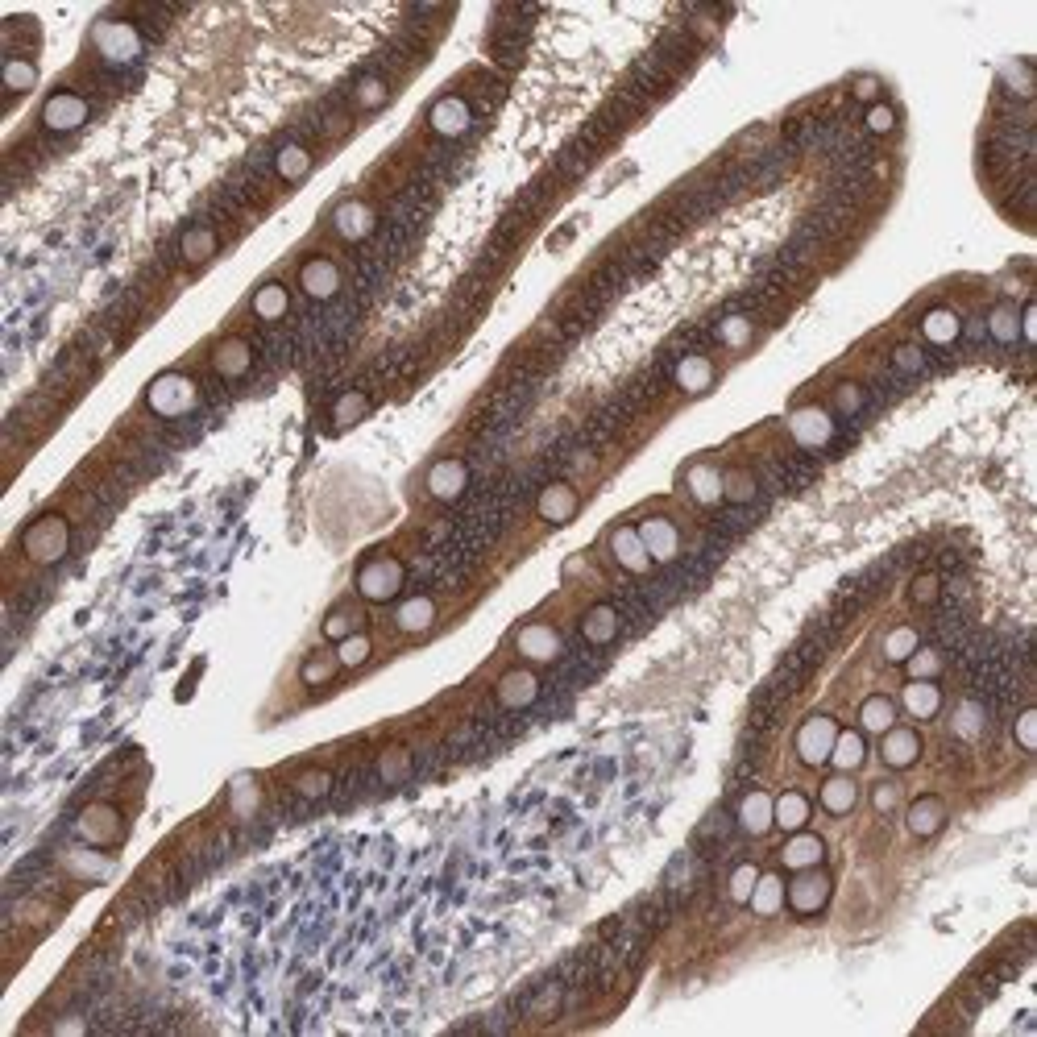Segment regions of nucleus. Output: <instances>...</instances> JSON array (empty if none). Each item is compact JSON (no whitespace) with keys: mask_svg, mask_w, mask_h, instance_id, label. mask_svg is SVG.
<instances>
[{"mask_svg":"<svg viewBox=\"0 0 1037 1037\" xmlns=\"http://www.w3.org/2000/svg\"><path fill=\"white\" fill-rule=\"evenodd\" d=\"M146 403L154 415H166V419H179L187 415L195 403H200V386H195L187 374H158L146 390Z\"/></svg>","mask_w":1037,"mask_h":1037,"instance_id":"1","label":"nucleus"},{"mask_svg":"<svg viewBox=\"0 0 1037 1037\" xmlns=\"http://www.w3.org/2000/svg\"><path fill=\"white\" fill-rule=\"evenodd\" d=\"M830 892H834V880L818 867H805V872L793 876V884H784V905H789L797 917H814L830 905Z\"/></svg>","mask_w":1037,"mask_h":1037,"instance_id":"2","label":"nucleus"},{"mask_svg":"<svg viewBox=\"0 0 1037 1037\" xmlns=\"http://www.w3.org/2000/svg\"><path fill=\"white\" fill-rule=\"evenodd\" d=\"M403 581H407V573H403V565L395 556H374V560H366V565L357 569V590H361V598H370V602L399 598Z\"/></svg>","mask_w":1037,"mask_h":1037,"instance_id":"3","label":"nucleus"},{"mask_svg":"<svg viewBox=\"0 0 1037 1037\" xmlns=\"http://www.w3.org/2000/svg\"><path fill=\"white\" fill-rule=\"evenodd\" d=\"M834 739H838V722L830 714H814V718H805L801 731H797V755L809 768H818V764L830 760Z\"/></svg>","mask_w":1037,"mask_h":1037,"instance_id":"4","label":"nucleus"},{"mask_svg":"<svg viewBox=\"0 0 1037 1037\" xmlns=\"http://www.w3.org/2000/svg\"><path fill=\"white\" fill-rule=\"evenodd\" d=\"M92 38H96V50L108 63H133L137 54H142V38H137V30L125 21H100Z\"/></svg>","mask_w":1037,"mask_h":1037,"instance_id":"5","label":"nucleus"},{"mask_svg":"<svg viewBox=\"0 0 1037 1037\" xmlns=\"http://www.w3.org/2000/svg\"><path fill=\"white\" fill-rule=\"evenodd\" d=\"M25 552H30L34 560H42V565L59 560V556L67 552V519H63V515L38 519V523L30 527V536H25Z\"/></svg>","mask_w":1037,"mask_h":1037,"instance_id":"6","label":"nucleus"},{"mask_svg":"<svg viewBox=\"0 0 1037 1037\" xmlns=\"http://www.w3.org/2000/svg\"><path fill=\"white\" fill-rule=\"evenodd\" d=\"M88 100L75 96V92H54L46 104H42V125L50 133H75L83 121H88Z\"/></svg>","mask_w":1037,"mask_h":1037,"instance_id":"7","label":"nucleus"},{"mask_svg":"<svg viewBox=\"0 0 1037 1037\" xmlns=\"http://www.w3.org/2000/svg\"><path fill=\"white\" fill-rule=\"evenodd\" d=\"M789 432L801 448H826L834 440V419L826 407H801L789 415Z\"/></svg>","mask_w":1037,"mask_h":1037,"instance_id":"8","label":"nucleus"},{"mask_svg":"<svg viewBox=\"0 0 1037 1037\" xmlns=\"http://www.w3.org/2000/svg\"><path fill=\"white\" fill-rule=\"evenodd\" d=\"M494 697H498V706L523 710V706H531L540 697V677H536V672H527V668H511L507 677L494 685Z\"/></svg>","mask_w":1037,"mask_h":1037,"instance_id":"9","label":"nucleus"},{"mask_svg":"<svg viewBox=\"0 0 1037 1037\" xmlns=\"http://www.w3.org/2000/svg\"><path fill=\"white\" fill-rule=\"evenodd\" d=\"M299 287L312 295V299H332L341 291V266L332 258H307L303 270H299Z\"/></svg>","mask_w":1037,"mask_h":1037,"instance_id":"10","label":"nucleus"},{"mask_svg":"<svg viewBox=\"0 0 1037 1037\" xmlns=\"http://www.w3.org/2000/svg\"><path fill=\"white\" fill-rule=\"evenodd\" d=\"M639 540H643V548H648L652 560H677V552H681L677 527H672V519H660V515L639 523Z\"/></svg>","mask_w":1037,"mask_h":1037,"instance_id":"11","label":"nucleus"},{"mask_svg":"<svg viewBox=\"0 0 1037 1037\" xmlns=\"http://www.w3.org/2000/svg\"><path fill=\"white\" fill-rule=\"evenodd\" d=\"M515 648H519V656H527V660H536V664H548V660H556L560 656V635L552 631V627H544V623H527L519 635H515Z\"/></svg>","mask_w":1037,"mask_h":1037,"instance_id":"12","label":"nucleus"},{"mask_svg":"<svg viewBox=\"0 0 1037 1037\" xmlns=\"http://www.w3.org/2000/svg\"><path fill=\"white\" fill-rule=\"evenodd\" d=\"M826 859V843L818 834L809 830H793V838L780 847V863L789 867V872H805V867H818Z\"/></svg>","mask_w":1037,"mask_h":1037,"instance_id":"13","label":"nucleus"},{"mask_svg":"<svg viewBox=\"0 0 1037 1037\" xmlns=\"http://www.w3.org/2000/svg\"><path fill=\"white\" fill-rule=\"evenodd\" d=\"M428 125H432V133H440V137H461V133L473 125V112H469V104H465L461 96H444V100L432 104Z\"/></svg>","mask_w":1037,"mask_h":1037,"instance_id":"14","label":"nucleus"},{"mask_svg":"<svg viewBox=\"0 0 1037 1037\" xmlns=\"http://www.w3.org/2000/svg\"><path fill=\"white\" fill-rule=\"evenodd\" d=\"M465 486H469V469H465V461H457V457L436 461L432 473H428V490H432V498H440V502L461 498Z\"/></svg>","mask_w":1037,"mask_h":1037,"instance_id":"15","label":"nucleus"},{"mask_svg":"<svg viewBox=\"0 0 1037 1037\" xmlns=\"http://www.w3.org/2000/svg\"><path fill=\"white\" fill-rule=\"evenodd\" d=\"M610 552H614V560H619L627 573H648L652 569V556H648V548H643V540H639V527H614Z\"/></svg>","mask_w":1037,"mask_h":1037,"instance_id":"16","label":"nucleus"},{"mask_svg":"<svg viewBox=\"0 0 1037 1037\" xmlns=\"http://www.w3.org/2000/svg\"><path fill=\"white\" fill-rule=\"evenodd\" d=\"M880 755H884L888 768H909V764H917V755H921V735L909 731V726H888L884 743H880Z\"/></svg>","mask_w":1037,"mask_h":1037,"instance_id":"17","label":"nucleus"},{"mask_svg":"<svg viewBox=\"0 0 1037 1037\" xmlns=\"http://www.w3.org/2000/svg\"><path fill=\"white\" fill-rule=\"evenodd\" d=\"M332 229L341 233L345 241H366L374 233V208L361 200H345L341 208L332 212Z\"/></svg>","mask_w":1037,"mask_h":1037,"instance_id":"18","label":"nucleus"},{"mask_svg":"<svg viewBox=\"0 0 1037 1037\" xmlns=\"http://www.w3.org/2000/svg\"><path fill=\"white\" fill-rule=\"evenodd\" d=\"M536 511H540L544 523H569V519L577 515V490H573L569 482L544 486L540 498H536Z\"/></svg>","mask_w":1037,"mask_h":1037,"instance_id":"19","label":"nucleus"},{"mask_svg":"<svg viewBox=\"0 0 1037 1037\" xmlns=\"http://www.w3.org/2000/svg\"><path fill=\"white\" fill-rule=\"evenodd\" d=\"M672 378H677V386L685 390V395H706V390L714 386V361L702 357V353H689V357L677 361Z\"/></svg>","mask_w":1037,"mask_h":1037,"instance_id":"20","label":"nucleus"},{"mask_svg":"<svg viewBox=\"0 0 1037 1037\" xmlns=\"http://www.w3.org/2000/svg\"><path fill=\"white\" fill-rule=\"evenodd\" d=\"M249 366H254V353H249L241 336H229V341H220L212 349V370L220 378H241V374H249Z\"/></svg>","mask_w":1037,"mask_h":1037,"instance_id":"21","label":"nucleus"},{"mask_svg":"<svg viewBox=\"0 0 1037 1037\" xmlns=\"http://www.w3.org/2000/svg\"><path fill=\"white\" fill-rule=\"evenodd\" d=\"M809 814H814V805H809V797L801 793V789H789V793H780L776 801H772V822L780 826V830H805V822H809Z\"/></svg>","mask_w":1037,"mask_h":1037,"instance_id":"22","label":"nucleus"},{"mask_svg":"<svg viewBox=\"0 0 1037 1037\" xmlns=\"http://www.w3.org/2000/svg\"><path fill=\"white\" fill-rule=\"evenodd\" d=\"M909 834H917V838H930V834H938L942 830V822H946V805H942V797H934V793H926V797H917L913 805H909Z\"/></svg>","mask_w":1037,"mask_h":1037,"instance_id":"23","label":"nucleus"},{"mask_svg":"<svg viewBox=\"0 0 1037 1037\" xmlns=\"http://www.w3.org/2000/svg\"><path fill=\"white\" fill-rule=\"evenodd\" d=\"M818 797H822V809H826V814L843 818V814H851V809H855V801H859V789H855V780L843 772V776H830V780H822Z\"/></svg>","mask_w":1037,"mask_h":1037,"instance_id":"24","label":"nucleus"},{"mask_svg":"<svg viewBox=\"0 0 1037 1037\" xmlns=\"http://www.w3.org/2000/svg\"><path fill=\"white\" fill-rule=\"evenodd\" d=\"M963 332V320L950 312V307H930L926 316H921V336H926L930 345H955Z\"/></svg>","mask_w":1037,"mask_h":1037,"instance_id":"25","label":"nucleus"},{"mask_svg":"<svg viewBox=\"0 0 1037 1037\" xmlns=\"http://www.w3.org/2000/svg\"><path fill=\"white\" fill-rule=\"evenodd\" d=\"M863 760H867V739H863V731H843V726H838V739H834V747H830V764H834L838 772H855Z\"/></svg>","mask_w":1037,"mask_h":1037,"instance_id":"26","label":"nucleus"},{"mask_svg":"<svg viewBox=\"0 0 1037 1037\" xmlns=\"http://www.w3.org/2000/svg\"><path fill=\"white\" fill-rule=\"evenodd\" d=\"M79 838H88V843H104V838H117L121 834V818H117V809H108V805H92L88 814L79 818Z\"/></svg>","mask_w":1037,"mask_h":1037,"instance_id":"27","label":"nucleus"},{"mask_svg":"<svg viewBox=\"0 0 1037 1037\" xmlns=\"http://www.w3.org/2000/svg\"><path fill=\"white\" fill-rule=\"evenodd\" d=\"M581 635L590 639V643H610L614 635H619V610L614 606H606V602H598V606H590L585 610V619H581Z\"/></svg>","mask_w":1037,"mask_h":1037,"instance_id":"28","label":"nucleus"},{"mask_svg":"<svg viewBox=\"0 0 1037 1037\" xmlns=\"http://www.w3.org/2000/svg\"><path fill=\"white\" fill-rule=\"evenodd\" d=\"M747 905L760 913V917H776V913L784 909V880H780L776 872H760V880H755Z\"/></svg>","mask_w":1037,"mask_h":1037,"instance_id":"29","label":"nucleus"},{"mask_svg":"<svg viewBox=\"0 0 1037 1037\" xmlns=\"http://www.w3.org/2000/svg\"><path fill=\"white\" fill-rule=\"evenodd\" d=\"M395 623H399V631H407V635L432 631V623H436V602H432V598H407V602L395 610Z\"/></svg>","mask_w":1037,"mask_h":1037,"instance_id":"30","label":"nucleus"},{"mask_svg":"<svg viewBox=\"0 0 1037 1037\" xmlns=\"http://www.w3.org/2000/svg\"><path fill=\"white\" fill-rule=\"evenodd\" d=\"M901 702H905V710L913 718H934L942 710V689L934 681H909L905 693H901Z\"/></svg>","mask_w":1037,"mask_h":1037,"instance_id":"31","label":"nucleus"},{"mask_svg":"<svg viewBox=\"0 0 1037 1037\" xmlns=\"http://www.w3.org/2000/svg\"><path fill=\"white\" fill-rule=\"evenodd\" d=\"M739 826L747 830V834H768L772 830V797L768 793H747L743 801H739Z\"/></svg>","mask_w":1037,"mask_h":1037,"instance_id":"32","label":"nucleus"},{"mask_svg":"<svg viewBox=\"0 0 1037 1037\" xmlns=\"http://www.w3.org/2000/svg\"><path fill=\"white\" fill-rule=\"evenodd\" d=\"M888 726H896V702L892 697H867V702L859 706V731L863 735H884Z\"/></svg>","mask_w":1037,"mask_h":1037,"instance_id":"33","label":"nucleus"},{"mask_svg":"<svg viewBox=\"0 0 1037 1037\" xmlns=\"http://www.w3.org/2000/svg\"><path fill=\"white\" fill-rule=\"evenodd\" d=\"M685 482H689V494L702 502V507H718L722 502V473L714 465H693L685 473Z\"/></svg>","mask_w":1037,"mask_h":1037,"instance_id":"34","label":"nucleus"},{"mask_svg":"<svg viewBox=\"0 0 1037 1037\" xmlns=\"http://www.w3.org/2000/svg\"><path fill=\"white\" fill-rule=\"evenodd\" d=\"M254 312H258V320H283V316L291 312V295H287V287H283V283H266V287H258V291H254Z\"/></svg>","mask_w":1037,"mask_h":1037,"instance_id":"35","label":"nucleus"},{"mask_svg":"<svg viewBox=\"0 0 1037 1037\" xmlns=\"http://www.w3.org/2000/svg\"><path fill=\"white\" fill-rule=\"evenodd\" d=\"M220 249V241H216V233L212 229H191V233H183V245H179V254H183V262L187 266H204L212 254Z\"/></svg>","mask_w":1037,"mask_h":1037,"instance_id":"36","label":"nucleus"},{"mask_svg":"<svg viewBox=\"0 0 1037 1037\" xmlns=\"http://www.w3.org/2000/svg\"><path fill=\"white\" fill-rule=\"evenodd\" d=\"M274 171L283 175L287 183H299L307 171H312V154H307L299 142H291V146H283V150H278V158H274Z\"/></svg>","mask_w":1037,"mask_h":1037,"instance_id":"37","label":"nucleus"},{"mask_svg":"<svg viewBox=\"0 0 1037 1037\" xmlns=\"http://www.w3.org/2000/svg\"><path fill=\"white\" fill-rule=\"evenodd\" d=\"M366 411H370V399L361 395V390H349V395H341L336 399V407H332V428H353V424H361L366 419Z\"/></svg>","mask_w":1037,"mask_h":1037,"instance_id":"38","label":"nucleus"},{"mask_svg":"<svg viewBox=\"0 0 1037 1037\" xmlns=\"http://www.w3.org/2000/svg\"><path fill=\"white\" fill-rule=\"evenodd\" d=\"M34 88H38L34 59H5V92L21 96V92H34Z\"/></svg>","mask_w":1037,"mask_h":1037,"instance_id":"39","label":"nucleus"},{"mask_svg":"<svg viewBox=\"0 0 1037 1037\" xmlns=\"http://www.w3.org/2000/svg\"><path fill=\"white\" fill-rule=\"evenodd\" d=\"M917 648H921V639H917L913 627H896V631H888V639H884V656H888L892 664H905Z\"/></svg>","mask_w":1037,"mask_h":1037,"instance_id":"40","label":"nucleus"},{"mask_svg":"<svg viewBox=\"0 0 1037 1037\" xmlns=\"http://www.w3.org/2000/svg\"><path fill=\"white\" fill-rule=\"evenodd\" d=\"M755 494H760V486H755V478H751L747 469L722 473V498H731V502H751Z\"/></svg>","mask_w":1037,"mask_h":1037,"instance_id":"41","label":"nucleus"},{"mask_svg":"<svg viewBox=\"0 0 1037 1037\" xmlns=\"http://www.w3.org/2000/svg\"><path fill=\"white\" fill-rule=\"evenodd\" d=\"M370 652H374V643H370V635H345L341 639V648H336V660H341V668H357V664H366L370 660Z\"/></svg>","mask_w":1037,"mask_h":1037,"instance_id":"42","label":"nucleus"},{"mask_svg":"<svg viewBox=\"0 0 1037 1037\" xmlns=\"http://www.w3.org/2000/svg\"><path fill=\"white\" fill-rule=\"evenodd\" d=\"M407 768H411V751H407V747H386V751H382V760H378V776H382L386 784L403 780V776H407Z\"/></svg>","mask_w":1037,"mask_h":1037,"instance_id":"43","label":"nucleus"},{"mask_svg":"<svg viewBox=\"0 0 1037 1037\" xmlns=\"http://www.w3.org/2000/svg\"><path fill=\"white\" fill-rule=\"evenodd\" d=\"M905 668H909L913 681H934L938 672H942V656H938L934 648H917V652L905 660Z\"/></svg>","mask_w":1037,"mask_h":1037,"instance_id":"44","label":"nucleus"},{"mask_svg":"<svg viewBox=\"0 0 1037 1037\" xmlns=\"http://www.w3.org/2000/svg\"><path fill=\"white\" fill-rule=\"evenodd\" d=\"M755 880H760V867H755V863H739V867H735V876H731V901H735V905H747V901H751Z\"/></svg>","mask_w":1037,"mask_h":1037,"instance_id":"45","label":"nucleus"},{"mask_svg":"<svg viewBox=\"0 0 1037 1037\" xmlns=\"http://www.w3.org/2000/svg\"><path fill=\"white\" fill-rule=\"evenodd\" d=\"M988 328H992L996 341H1004V345H1008V341H1017V336H1021V332H1017V312H1013L1008 303H1000L996 312L988 316Z\"/></svg>","mask_w":1037,"mask_h":1037,"instance_id":"46","label":"nucleus"},{"mask_svg":"<svg viewBox=\"0 0 1037 1037\" xmlns=\"http://www.w3.org/2000/svg\"><path fill=\"white\" fill-rule=\"evenodd\" d=\"M336 668H341V660H336V656H324V652L312 656V660L303 664V685H324V681H332Z\"/></svg>","mask_w":1037,"mask_h":1037,"instance_id":"47","label":"nucleus"},{"mask_svg":"<svg viewBox=\"0 0 1037 1037\" xmlns=\"http://www.w3.org/2000/svg\"><path fill=\"white\" fill-rule=\"evenodd\" d=\"M386 96H390V88H386L382 79H374V75L357 83V108H382Z\"/></svg>","mask_w":1037,"mask_h":1037,"instance_id":"48","label":"nucleus"},{"mask_svg":"<svg viewBox=\"0 0 1037 1037\" xmlns=\"http://www.w3.org/2000/svg\"><path fill=\"white\" fill-rule=\"evenodd\" d=\"M938 590H942L938 573H917V577H913V585H909V598H913L917 606H930V602L938 598Z\"/></svg>","mask_w":1037,"mask_h":1037,"instance_id":"49","label":"nucleus"},{"mask_svg":"<svg viewBox=\"0 0 1037 1037\" xmlns=\"http://www.w3.org/2000/svg\"><path fill=\"white\" fill-rule=\"evenodd\" d=\"M718 336H722V345H747L751 341V320L747 316H731V320H722V328H718Z\"/></svg>","mask_w":1037,"mask_h":1037,"instance_id":"50","label":"nucleus"},{"mask_svg":"<svg viewBox=\"0 0 1037 1037\" xmlns=\"http://www.w3.org/2000/svg\"><path fill=\"white\" fill-rule=\"evenodd\" d=\"M295 789H299V797H324L328 789H332V776L328 772H303L299 780H295Z\"/></svg>","mask_w":1037,"mask_h":1037,"instance_id":"51","label":"nucleus"},{"mask_svg":"<svg viewBox=\"0 0 1037 1037\" xmlns=\"http://www.w3.org/2000/svg\"><path fill=\"white\" fill-rule=\"evenodd\" d=\"M834 407L838 411H859L863 407V386L859 382H838V390H834Z\"/></svg>","mask_w":1037,"mask_h":1037,"instance_id":"52","label":"nucleus"},{"mask_svg":"<svg viewBox=\"0 0 1037 1037\" xmlns=\"http://www.w3.org/2000/svg\"><path fill=\"white\" fill-rule=\"evenodd\" d=\"M867 129H872V133H892L896 129L892 104H872V108H867Z\"/></svg>","mask_w":1037,"mask_h":1037,"instance_id":"53","label":"nucleus"},{"mask_svg":"<svg viewBox=\"0 0 1037 1037\" xmlns=\"http://www.w3.org/2000/svg\"><path fill=\"white\" fill-rule=\"evenodd\" d=\"M979 726H984V714H979V706L967 702V706L959 710V718H955V731H959L963 739H975V735H979Z\"/></svg>","mask_w":1037,"mask_h":1037,"instance_id":"54","label":"nucleus"},{"mask_svg":"<svg viewBox=\"0 0 1037 1037\" xmlns=\"http://www.w3.org/2000/svg\"><path fill=\"white\" fill-rule=\"evenodd\" d=\"M1017 743H1021L1025 751L1037 747V710H1033V706L1021 710V718H1017Z\"/></svg>","mask_w":1037,"mask_h":1037,"instance_id":"55","label":"nucleus"},{"mask_svg":"<svg viewBox=\"0 0 1037 1037\" xmlns=\"http://www.w3.org/2000/svg\"><path fill=\"white\" fill-rule=\"evenodd\" d=\"M324 635H328V639H345V635H353V619H349L345 610H332L328 619H324Z\"/></svg>","mask_w":1037,"mask_h":1037,"instance_id":"56","label":"nucleus"},{"mask_svg":"<svg viewBox=\"0 0 1037 1037\" xmlns=\"http://www.w3.org/2000/svg\"><path fill=\"white\" fill-rule=\"evenodd\" d=\"M896 797H901V793H896V784H892V780H880L876 789H872V805L880 809V814H888V809H896Z\"/></svg>","mask_w":1037,"mask_h":1037,"instance_id":"57","label":"nucleus"},{"mask_svg":"<svg viewBox=\"0 0 1037 1037\" xmlns=\"http://www.w3.org/2000/svg\"><path fill=\"white\" fill-rule=\"evenodd\" d=\"M892 366H901V370H921L926 366V357H921V349H913V345H901L892 353Z\"/></svg>","mask_w":1037,"mask_h":1037,"instance_id":"58","label":"nucleus"},{"mask_svg":"<svg viewBox=\"0 0 1037 1037\" xmlns=\"http://www.w3.org/2000/svg\"><path fill=\"white\" fill-rule=\"evenodd\" d=\"M1033 324H1037V303H1025V307H1021V320H1017V332H1021V341H1029V345H1033V336H1037Z\"/></svg>","mask_w":1037,"mask_h":1037,"instance_id":"59","label":"nucleus"},{"mask_svg":"<svg viewBox=\"0 0 1037 1037\" xmlns=\"http://www.w3.org/2000/svg\"><path fill=\"white\" fill-rule=\"evenodd\" d=\"M855 92H859V96H876V79H859Z\"/></svg>","mask_w":1037,"mask_h":1037,"instance_id":"60","label":"nucleus"}]
</instances>
